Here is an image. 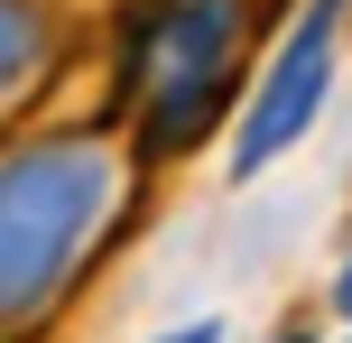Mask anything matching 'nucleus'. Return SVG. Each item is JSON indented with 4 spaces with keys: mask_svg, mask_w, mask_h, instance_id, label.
<instances>
[{
    "mask_svg": "<svg viewBox=\"0 0 352 343\" xmlns=\"http://www.w3.org/2000/svg\"><path fill=\"white\" fill-rule=\"evenodd\" d=\"M324 93H334V10H306L297 28H287L278 65L260 74V93L241 102V130H232V167L241 177H260L278 148L306 140V121L324 111Z\"/></svg>",
    "mask_w": 352,
    "mask_h": 343,
    "instance_id": "7ed1b4c3",
    "label": "nucleus"
},
{
    "mask_svg": "<svg viewBox=\"0 0 352 343\" xmlns=\"http://www.w3.org/2000/svg\"><path fill=\"white\" fill-rule=\"evenodd\" d=\"M111 158L93 140H37L0 158V325L47 316V297L74 278L93 223L111 214Z\"/></svg>",
    "mask_w": 352,
    "mask_h": 343,
    "instance_id": "f257e3e1",
    "label": "nucleus"
},
{
    "mask_svg": "<svg viewBox=\"0 0 352 343\" xmlns=\"http://www.w3.org/2000/svg\"><path fill=\"white\" fill-rule=\"evenodd\" d=\"M232 28L241 10H167L130 37V56L148 65V121H140L148 158L195 148L232 111Z\"/></svg>",
    "mask_w": 352,
    "mask_h": 343,
    "instance_id": "f03ea898",
    "label": "nucleus"
},
{
    "mask_svg": "<svg viewBox=\"0 0 352 343\" xmlns=\"http://www.w3.org/2000/svg\"><path fill=\"white\" fill-rule=\"evenodd\" d=\"M334 316H352V269H343V278H334Z\"/></svg>",
    "mask_w": 352,
    "mask_h": 343,
    "instance_id": "423d86ee",
    "label": "nucleus"
},
{
    "mask_svg": "<svg viewBox=\"0 0 352 343\" xmlns=\"http://www.w3.org/2000/svg\"><path fill=\"white\" fill-rule=\"evenodd\" d=\"M47 56V28H37L28 10H0V93H19L28 84V65Z\"/></svg>",
    "mask_w": 352,
    "mask_h": 343,
    "instance_id": "20e7f679",
    "label": "nucleus"
},
{
    "mask_svg": "<svg viewBox=\"0 0 352 343\" xmlns=\"http://www.w3.org/2000/svg\"><path fill=\"white\" fill-rule=\"evenodd\" d=\"M158 343H223V325H176V334H158Z\"/></svg>",
    "mask_w": 352,
    "mask_h": 343,
    "instance_id": "39448f33",
    "label": "nucleus"
}]
</instances>
